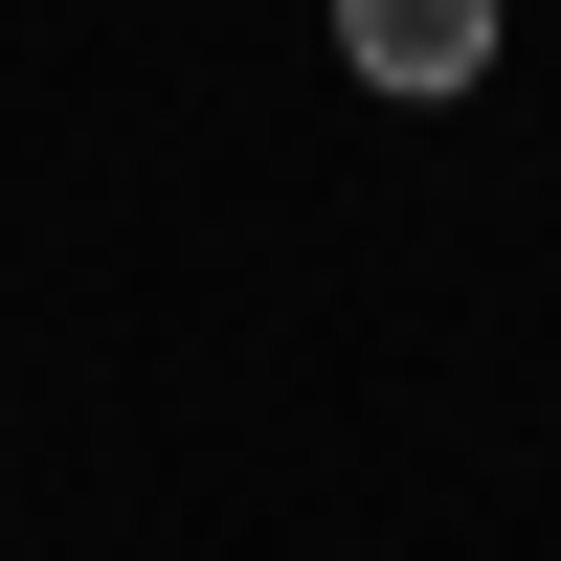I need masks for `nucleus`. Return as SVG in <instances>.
<instances>
[{
    "label": "nucleus",
    "mask_w": 561,
    "mask_h": 561,
    "mask_svg": "<svg viewBox=\"0 0 561 561\" xmlns=\"http://www.w3.org/2000/svg\"><path fill=\"white\" fill-rule=\"evenodd\" d=\"M337 68L404 90V113H449V90L494 68V0H337Z\"/></svg>",
    "instance_id": "nucleus-1"
}]
</instances>
